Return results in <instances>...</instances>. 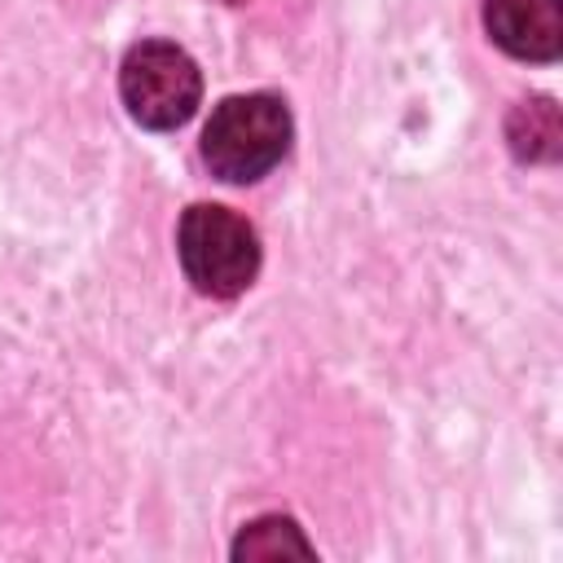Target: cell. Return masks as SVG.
I'll use <instances>...</instances> for the list:
<instances>
[{
    "instance_id": "obj_7",
    "label": "cell",
    "mask_w": 563,
    "mask_h": 563,
    "mask_svg": "<svg viewBox=\"0 0 563 563\" xmlns=\"http://www.w3.org/2000/svg\"><path fill=\"white\" fill-rule=\"evenodd\" d=\"M229 4H238V0H229Z\"/></svg>"
},
{
    "instance_id": "obj_2",
    "label": "cell",
    "mask_w": 563,
    "mask_h": 563,
    "mask_svg": "<svg viewBox=\"0 0 563 563\" xmlns=\"http://www.w3.org/2000/svg\"><path fill=\"white\" fill-rule=\"evenodd\" d=\"M176 255L194 290L233 299L260 273V233L246 216L220 202H194L176 224Z\"/></svg>"
},
{
    "instance_id": "obj_1",
    "label": "cell",
    "mask_w": 563,
    "mask_h": 563,
    "mask_svg": "<svg viewBox=\"0 0 563 563\" xmlns=\"http://www.w3.org/2000/svg\"><path fill=\"white\" fill-rule=\"evenodd\" d=\"M290 136H295V123L282 97L238 92L211 110L202 128V163L224 185H255L286 158Z\"/></svg>"
},
{
    "instance_id": "obj_4",
    "label": "cell",
    "mask_w": 563,
    "mask_h": 563,
    "mask_svg": "<svg viewBox=\"0 0 563 563\" xmlns=\"http://www.w3.org/2000/svg\"><path fill=\"white\" fill-rule=\"evenodd\" d=\"M484 31L515 62H559L563 0H484Z\"/></svg>"
},
{
    "instance_id": "obj_6",
    "label": "cell",
    "mask_w": 563,
    "mask_h": 563,
    "mask_svg": "<svg viewBox=\"0 0 563 563\" xmlns=\"http://www.w3.org/2000/svg\"><path fill=\"white\" fill-rule=\"evenodd\" d=\"M510 150L523 163L559 154V114H554V106L545 97L541 101H523L510 114Z\"/></svg>"
},
{
    "instance_id": "obj_3",
    "label": "cell",
    "mask_w": 563,
    "mask_h": 563,
    "mask_svg": "<svg viewBox=\"0 0 563 563\" xmlns=\"http://www.w3.org/2000/svg\"><path fill=\"white\" fill-rule=\"evenodd\" d=\"M119 97L132 123L150 132H176L202 106V70L180 44L141 40L119 66Z\"/></svg>"
},
{
    "instance_id": "obj_5",
    "label": "cell",
    "mask_w": 563,
    "mask_h": 563,
    "mask_svg": "<svg viewBox=\"0 0 563 563\" xmlns=\"http://www.w3.org/2000/svg\"><path fill=\"white\" fill-rule=\"evenodd\" d=\"M229 554H233L238 563H242V559H264V563H273V559H312L317 545L303 537V528H299L295 519H286V515H260V519L242 523V532L233 537Z\"/></svg>"
}]
</instances>
